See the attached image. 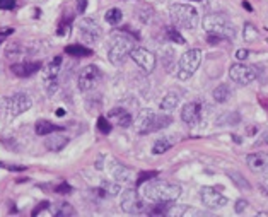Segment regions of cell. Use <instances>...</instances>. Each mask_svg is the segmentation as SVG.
<instances>
[{
    "instance_id": "6da1fadb",
    "label": "cell",
    "mask_w": 268,
    "mask_h": 217,
    "mask_svg": "<svg viewBox=\"0 0 268 217\" xmlns=\"http://www.w3.org/2000/svg\"><path fill=\"white\" fill-rule=\"evenodd\" d=\"M142 195L145 199H149L150 202H175L180 199L181 195V187L176 183H169L164 180H149L145 181V185L142 187Z\"/></svg>"
},
{
    "instance_id": "7a4b0ae2",
    "label": "cell",
    "mask_w": 268,
    "mask_h": 217,
    "mask_svg": "<svg viewBox=\"0 0 268 217\" xmlns=\"http://www.w3.org/2000/svg\"><path fill=\"white\" fill-rule=\"evenodd\" d=\"M131 50H133V40L126 33H113L110 38V50H108V58L111 64H123Z\"/></svg>"
},
{
    "instance_id": "3957f363",
    "label": "cell",
    "mask_w": 268,
    "mask_h": 217,
    "mask_svg": "<svg viewBox=\"0 0 268 217\" xmlns=\"http://www.w3.org/2000/svg\"><path fill=\"white\" fill-rule=\"evenodd\" d=\"M169 14H171L173 22L183 29H195L198 24V11L188 4H173L169 7Z\"/></svg>"
},
{
    "instance_id": "277c9868",
    "label": "cell",
    "mask_w": 268,
    "mask_h": 217,
    "mask_svg": "<svg viewBox=\"0 0 268 217\" xmlns=\"http://www.w3.org/2000/svg\"><path fill=\"white\" fill-rule=\"evenodd\" d=\"M204 29L209 33V35H215L220 38H227V40H232L236 36V29H234V24L229 21L227 17L222 16V14H209L204 19Z\"/></svg>"
},
{
    "instance_id": "5b68a950",
    "label": "cell",
    "mask_w": 268,
    "mask_h": 217,
    "mask_svg": "<svg viewBox=\"0 0 268 217\" xmlns=\"http://www.w3.org/2000/svg\"><path fill=\"white\" fill-rule=\"evenodd\" d=\"M139 132L140 134H150V132H157L166 129L173 123L171 115H159L152 110H142L139 115Z\"/></svg>"
},
{
    "instance_id": "8992f818",
    "label": "cell",
    "mask_w": 268,
    "mask_h": 217,
    "mask_svg": "<svg viewBox=\"0 0 268 217\" xmlns=\"http://www.w3.org/2000/svg\"><path fill=\"white\" fill-rule=\"evenodd\" d=\"M200 64H202V50L191 48L185 51L180 58V64H178V77L181 81L190 79L196 72V69L200 67Z\"/></svg>"
},
{
    "instance_id": "52a82bcc",
    "label": "cell",
    "mask_w": 268,
    "mask_h": 217,
    "mask_svg": "<svg viewBox=\"0 0 268 217\" xmlns=\"http://www.w3.org/2000/svg\"><path fill=\"white\" fill-rule=\"evenodd\" d=\"M229 77L234 82L241 84V86H248L258 77V69L253 65H244V64H234L229 69Z\"/></svg>"
},
{
    "instance_id": "ba28073f",
    "label": "cell",
    "mask_w": 268,
    "mask_h": 217,
    "mask_svg": "<svg viewBox=\"0 0 268 217\" xmlns=\"http://www.w3.org/2000/svg\"><path fill=\"white\" fill-rule=\"evenodd\" d=\"M99 81H101V70L97 69L96 65H87V67H84L81 70V74H79L77 86L82 92H87L96 87Z\"/></svg>"
},
{
    "instance_id": "9c48e42d",
    "label": "cell",
    "mask_w": 268,
    "mask_h": 217,
    "mask_svg": "<svg viewBox=\"0 0 268 217\" xmlns=\"http://www.w3.org/2000/svg\"><path fill=\"white\" fill-rule=\"evenodd\" d=\"M31 105H32L31 98L24 92L12 94V96H9L6 100V108L11 116H19L22 113H26L31 108Z\"/></svg>"
},
{
    "instance_id": "30bf717a",
    "label": "cell",
    "mask_w": 268,
    "mask_h": 217,
    "mask_svg": "<svg viewBox=\"0 0 268 217\" xmlns=\"http://www.w3.org/2000/svg\"><path fill=\"white\" fill-rule=\"evenodd\" d=\"M145 209L142 197L135 190H125L121 195V210L126 214H142Z\"/></svg>"
},
{
    "instance_id": "8fae6325",
    "label": "cell",
    "mask_w": 268,
    "mask_h": 217,
    "mask_svg": "<svg viewBox=\"0 0 268 217\" xmlns=\"http://www.w3.org/2000/svg\"><path fill=\"white\" fill-rule=\"evenodd\" d=\"M130 56L145 74L154 72V69H156V55H154L152 51H149L147 48H142V46H140V48H133Z\"/></svg>"
},
{
    "instance_id": "7c38bea8",
    "label": "cell",
    "mask_w": 268,
    "mask_h": 217,
    "mask_svg": "<svg viewBox=\"0 0 268 217\" xmlns=\"http://www.w3.org/2000/svg\"><path fill=\"white\" fill-rule=\"evenodd\" d=\"M200 199L205 207L209 209H220L227 205V197H224L217 188L214 187H204L200 190Z\"/></svg>"
},
{
    "instance_id": "4fadbf2b",
    "label": "cell",
    "mask_w": 268,
    "mask_h": 217,
    "mask_svg": "<svg viewBox=\"0 0 268 217\" xmlns=\"http://www.w3.org/2000/svg\"><path fill=\"white\" fill-rule=\"evenodd\" d=\"M79 31H81V36L87 41V43H96L101 38L99 24H97L94 19H89V17H84L79 21Z\"/></svg>"
},
{
    "instance_id": "5bb4252c",
    "label": "cell",
    "mask_w": 268,
    "mask_h": 217,
    "mask_svg": "<svg viewBox=\"0 0 268 217\" xmlns=\"http://www.w3.org/2000/svg\"><path fill=\"white\" fill-rule=\"evenodd\" d=\"M202 115H204V105L200 101L188 103L181 110V120L190 127H195L196 123H200Z\"/></svg>"
},
{
    "instance_id": "9a60e30c",
    "label": "cell",
    "mask_w": 268,
    "mask_h": 217,
    "mask_svg": "<svg viewBox=\"0 0 268 217\" xmlns=\"http://www.w3.org/2000/svg\"><path fill=\"white\" fill-rule=\"evenodd\" d=\"M246 163L251 171H268V154L266 152H255L246 158Z\"/></svg>"
},
{
    "instance_id": "2e32d148",
    "label": "cell",
    "mask_w": 268,
    "mask_h": 217,
    "mask_svg": "<svg viewBox=\"0 0 268 217\" xmlns=\"http://www.w3.org/2000/svg\"><path fill=\"white\" fill-rule=\"evenodd\" d=\"M40 69H41L40 62H22V64H14L11 67L12 74L17 75V77H29V75L36 74Z\"/></svg>"
},
{
    "instance_id": "e0dca14e",
    "label": "cell",
    "mask_w": 268,
    "mask_h": 217,
    "mask_svg": "<svg viewBox=\"0 0 268 217\" xmlns=\"http://www.w3.org/2000/svg\"><path fill=\"white\" fill-rule=\"evenodd\" d=\"M60 67H62V56H55V58L51 60V62L43 69V79H45V82L58 81Z\"/></svg>"
},
{
    "instance_id": "ac0fdd59",
    "label": "cell",
    "mask_w": 268,
    "mask_h": 217,
    "mask_svg": "<svg viewBox=\"0 0 268 217\" xmlns=\"http://www.w3.org/2000/svg\"><path fill=\"white\" fill-rule=\"evenodd\" d=\"M108 116H110L111 120H115L116 125L123 127V129H126V127H130L131 123H133V118H131L130 113L123 110V108H113Z\"/></svg>"
},
{
    "instance_id": "d6986e66",
    "label": "cell",
    "mask_w": 268,
    "mask_h": 217,
    "mask_svg": "<svg viewBox=\"0 0 268 217\" xmlns=\"http://www.w3.org/2000/svg\"><path fill=\"white\" fill-rule=\"evenodd\" d=\"M48 139H46V142H45V147L48 149V150H53V152H58V150H62L65 145L69 144V137L67 135H62V134H58V135H46Z\"/></svg>"
},
{
    "instance_id": "ffe728a7",
    "label": "cell",
    "mask_w": 268,
    "mask_h": 217,
    "mask_svg": "<svg viewBox=\"0 0 268 217\" xmlns=\"http://www.w3.org/2000/svg\"><path fill=\"white\" fill-rule=\"evenodd\" d=\"M110 173H111L113 180H116V181H120V183L128 181L130 178H131V171H130V169L125 168L123 164H120V163H111Z\"/></svg>"
},
{
    "instance_id": "44dd1931",
    "label": "cell",
    "mask_w": 268,
    "mask_h": 217,
    "mask_svg": "<svg viewBox=\"0 0 268 217\" xmlns=\"http://www.w3.org/2000/svg\"><path fill=\"white\" fill-rule=\"evenodd\" d=\"M35 130H36V134L40 135V137H46V135L53 134V132H60V130H63V129H62V127H58V125H53L51 121L40 120L36 123Z\"/></svg>"
},
{
    "instance_id": "7402d4cb",
    "label": "cell",
    "mask_w": 268,
    "mask_h": 217,
    "mask_svg": "<svg viewBox=\"0 0 268 217\" xmlns=\"http://www.w3.org/2000/svg\"><path fill=\"white\" fill-rule=\"evenodd\" d=\"M178 105H180V96H178L176 92H168L166 96L162 98V101H161V105H159V106H161L162 111L171 113Z\"/></svg>"
},
{
    "instance_id": "603a6c76",
    "label": "cell",
    "mask_w": 268,
    "mask_h": 217,
    "mask_svg": "<svg viewBox=\"0 0 268 217\" xmlns=\"http://www.w3.org/2000/svg\"><path fill=\"white\" fill-rule=\"evenodd\" d=\"M212 96H214V100L217 103H227L229 98L232 96V91H231V87H229L227 84H220V86H217L214 89Z\"/></svg>"
},
{
    "instance_id": "cb8c5ba5",
    "label": "cell",
    "mask_w": 268,
    "mask_h": 217,
    "mask_svg": "<svg viewBox=\"0 0 268 217\" xmlns=\"http://www.w3.org/2000/svg\"><path fill=\"white\" fill-rule=\"evenodd\" d=\"M51 214L55 217H72L75 215V209L67 202H63V204H56L53 207V210H51Z\"/></svg>"
},
{
    "instance_id": "d4e9b609",
    "label": "cell",
    "mask_w": 268,
    "mask_h": 217,
    "mask_svg": "<svg viewBox=\"0 0 268 217\" xmlns=\"http://www.w3.org/2000/svg\"><path fill=\"white\" fill-rule=\"evenodd\" d=\"M65 53L72 55V56H89V55H92V50L84 45H69V46H65Z\"/></svg>"
},
{
    "instance_id": "484cf974",
    "label": "cell",
    "mask_w": 268,
    "mask_h": 217,
    "mask_svg": "<svg viewBox=\"0 0 268 217\" xmlns=\"http://www.w3.org/2000/svg\"><path fill=\"white\" fill-rule=\"evenodd\" d=\"M105 19H106L108 24L116 26V24H120L121 19H123V12H121L120 9L113 7V9H110V11H108V12L105 14Z\"/></svg>"
},
{
    "instance_id": "4316f807",
    "label": "cell",
    "mask_w": 268,
    "mask_h": 217,
    "mask_svg": "<svg viewBox=\"0 0 268 217\" xmlns=\"http://www.w3.org/2000/svg\"><path fill=\"white\" fill-rule=\"evenodd\" d=\"M173 147V142L169 139H166V137H161V139H157L156 142H154L152 145V152L154 154H164L166 150H169Z\"/></svg>"
},
{
    "instance_id": "83f0119b",
    "label": "cell",
    "mask_w": 268,
    "mask_h": 217,
    "mask_svg": "<svg viewBox=\"0 0 268 217\" xmlns=\"http://www.w3.org/2000/svg\"><path fill=\"white\" fill-rule=\"evenodd\" d=\"M243 38L244 41H248V43H253V41H256L258 38H260V33H258V29L253 24H244V29H243Z\"/></svg>"
},
{
    "instance_id": "f1b7e54d",
    "label": "cell",
    "mask_w": 268,
    "mask_h": 217,
    "mask_svg": "<svg viewBox=\"0 0 268 217\" xmlns=\"http://www.w3.org/2000/svg\"><path fill=\"white\" fill-rule=\"evenodd\" d=\"M101 190L108 193V195H118L121 192V187H120V181L113 180V181H103L101 183Z\"/></svg>"
},
{
    "instance_id": "f546056e",
    "label": "cell",
    "mask_w": 268,
    "mask_h": 217,
    "mask_svg": "<svg viewBox=\"0 0 268 217\" xmlns=\"http://www.w3.org/2000/svg\"><path fill=\"white\" fill-rule=\"evenodd\" d=\"M229 176H231V180L236 183L239 188H243V190H250V188H251L250 183L246 181V178H243V174L234 173V171H229Z\"/></svg>"
},
{
    "instance_id": "4dcf8cb0",
    "label": "cell",
    "mask_w": 268,
    "mask_h": 217,
    "mask_svg": "<svg viewBox=\"0 0 268 217\" xmlns=\"http://www.w3.org/2000/svg\"><path fill=\"white\" fill-rule=\"evenodd\" d=\"M166 35L169 38V41H175V43H178V45H185L186 43V40L183 38V35L178 29H175V27H169V29L166 31Z\"/></svg>"
},
{
    "instance_id": "1f68e13d",
    "label": "cell",
    "mask_w": 268,
    "mask_h": 217,
    "mask_svg": "<svg viewBox=\"0 0 268 217\" xmlns=\"http://www.w3.org/2000/svg\"><path fill=\"white\" fill-rule=\"evenodd\" d=\"M97 129L101 130V134H110V132H111V123L106 120L105 116H99V118H97Z\"/></svg>"
},
{
    "instance_id": "d6a6232c",
    "label": "cell",
    "mask_w": 268,
    "mask_h": 217,
    "mask_svg": "<svg viewBox=\"0 0 268 217\" xmlns=\"http://www.w3.org/2000/svg\"><path fill=\"white\" fill-rule=\"evenodd\" d=\"M156 176H157V171H147V173H140V174H139V180H137V183H139V185H142V183L149 181L150 178H156Z\"/></svg>"
},
{
    "instance_id": "836d02e7",
    "label": "cell",
    "mask_w": 268,
    "mask_h": 217,
    "mask_svg": "<svg viewBox=\"0 0 268 217\" xmlns=\"http://www.w3.org/2000/svg\"><path fill=\"white\" fill-rule=\"evenodd\" d=\"M14 6H16V0H0V9H2V11L14 9Z\"/></svg>"
},
{
    "instance_id": "e575fe53",
    "label": "cell",
    "mask_w": 268,
    "mask_h": 217,
    "mask_svg": "<svg viewBox=\"0 0 268 217\" xmlns=\"http://www.w3.org/2000/svg\"><path fill=\"white\" fill-rule=\"evenodd\" d=\"M248 209V200H244V199H239L236 202V212L238 214H241V212H244Z\"/></svg>"
},
{
    "instance_id": "d590c367",
    "label": "cell",
    "mask_w": 268,
    "mask_h": 217,
    "mask_svg": "<svg viewBox=\"0 0 268 217\" xmlns=\"http://www.w3.org/2000/svg\"><path fill=\"white\" fill-rule=\"evenodd\" d=\"M55 192L56 193H70V192H72V187L67 185V183H62V185H58L55 188Z\"/></svg>"
},
{
    "instance_id": "8d00e7d4",
    "label": "cell",
    "mask_w": 268,
    "mask_h": 217,
    "mask_svg": "<svg viewBox=\"0 0 268 217\" xmlns=\"http://www.w3.org/2000/svg\"><path fill=\"white\" fill-rule=\"evenodd\" d=\"M48 207H50V204H48V202H41V204L38 205L35 210H32V215H40L41 212H43L45 209H48Z\"/></svg>"
},
{
    "instance_id": "74e56055",
    "label": "cell",
    "mask_w": 268,
    "mask_h": 217,
    "mask_svg": "<svg viewBox=\"0 0 268 217\" xmlns=\"http://www.w3.org/2000/svg\"><path fill=\"white\" fill-rule=\"evenodd\" d=\"M86 7H87V0H77V12L79 14L86 12Z\"/></svg>"
},
{
    "instance_id": "f35d334b",
    "label": "cell",
    "mask_w": 268,
    "mask_h": 217,
    "mask_svg": "<svg viewBox=\"0 0 268 217\" xmlns=\"http://www.w3.org/2000/svg\"><path fill=\"white\" fill-rule=\"evenodd\" d=\"M248 56H250V51H248V50H238L236 51V58L238 60H246Z\"/></svg>"
},
{
    "instance_id": "ab89813d",
    "label": "cell",
    "mask_w": 268,
    "mask_h": 217,
    "mask_svg": "<svg viewBox=\"0 0 268 217\" xmlns=\"http://www.w3.org/2000/svg\"><path fill=\"white\" fill-rule=\"evenodd\" d=\"M63 115H65V111L62 108H58V110H56V116H63Z\"/></svg>"
},
{
    "instance_id": "60d3db41",
    "label": "cell",
    "mask_w": 268,
    "mask_h": 217,
    "mask_svg": "<svg viewBox=\"0 0 268 217\" xmlns=\"http://www.w3.org/2000/svg\"><path fill=\"white\" fill-rule=\"evenodd\" d=\"M243 6H244V9H248V11H253V9H251V6H250V4H248V2H244Z\"/></svg>"
},
{
    "instance_id": "b9f144b4",
    "label": "cell",
    "mask_w": 268,
    "mask_h": 217,
    "mask_svg": "<svg viewBox=\"0 0 268 217\" xmlns=\"http://www.w3.org/2000/svg\"><path fill=\"white\" fill-rule=\"evenodd\" d=\"M265 185L268 187V174H266V178H265Z\"/></svg>"
},
{
    "instance_id": "7bdbcfd3",
    "label": "cell",
    "mask_w": 268,
    "mask_h": 217,
    "mask_svg": "<svg viewBox=\"0 0 268 217\" xmlns=\"http://www.w3.org/2000/svg\"><path fill=\"white\" fill-rule=\"evenodd\" d=\"M2 38H4V36H0V43H2Z\"/></svg>"
},
{
    "instance_id": "ee69618b",
    "label": "cell",
    "mask_w": 268,
    "mask_h": 217,
    "mask_svg": "<svg viewBox=\"0 0 268 217\" xmlns=\"http://www.w3.org/2000/svg\"><path fill=\"white\" fill-rule=\"evenodd\" d=\"M195 2H202V0H195Z\"/></svg>"
}]
</instances>
